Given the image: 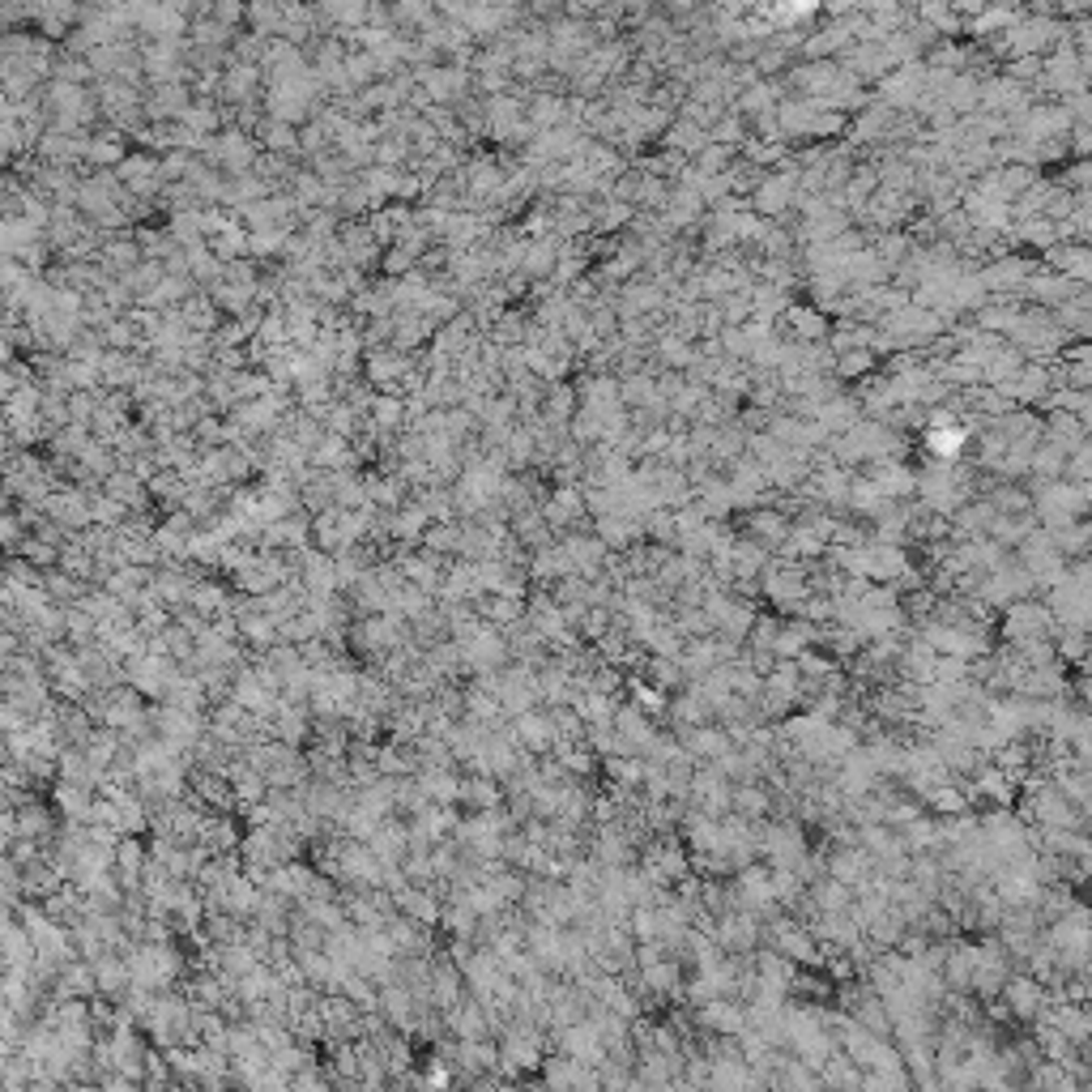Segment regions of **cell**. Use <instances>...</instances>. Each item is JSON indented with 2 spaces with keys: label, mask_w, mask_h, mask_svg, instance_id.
I'll return each instance as SVG.
<instances>
[{
  "label": "cell",
  "mask_w": 1092,
  "mask_h": 1092,
  "mask_svg": "<svg viewBox=\"0 0 1092 1092\" xmlns=\"http://www.w3.org/2000/svg\"><path fill=\"white\" fill-rule=\"evenodd\" d=\"M512 738L520 747H533V751H547L556 743V717L547 713H516V726H512Z\"/></svg>",
  "instance_id": "6da1fadb"
}]
</instances>
